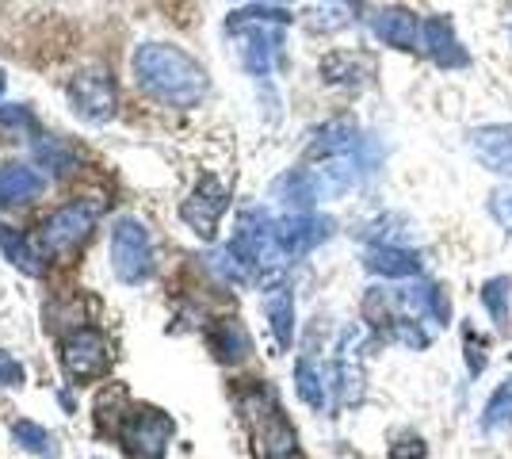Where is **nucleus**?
<instances>
[{
    "label": "nucleus",
    "instance_id": "obj_1",
    "mask_svg": "<svg viewBox=\"0 0 512 459\" xmlns=\"http://www.w3.org/2000/svg\"><path fill=\"white\" fill-rule=\"evenodd\" d=\"M130 69L138 77V85L150 96H157L169 108H195L207 92V73L203 66L188 58L180 46L146 43L138 46V54L130 58Z\"/></svg>",
    "mask_w": 512,
    "mask_h": 459
},
{
    "label": "nucleus",
    "instance_id": "obj_2",
    "mask_svg": "<svg viewBox=\"0 0 512 459\" xmlns=\"http://www.w3.org/2000/svg\"><path fill=\"white\" fill-rule=\"evenodd\" d=\"M111 268L123 284H146L153 272V245L138 219H119L111 230Z\"/></svg>",
    "mask_w": 512,
    "mask_h": 459
},
{
    "label": "nucleus",
    "instance_id": "obj_3",
    "mask_svg": "<svg viewBox=\"0 0 512 459\" xmlns=\"http://www.w3.org/2000/svg\"><path fill=\"white\" fill-rule=\"evenodd\" d=\"M96 215H100V203H65V207H58L43 222V234H39L43 253H69L73 245H81L92 234Z\"/></svg>",
    "mask_w": 512,
    "mask_h": 459
},
{
    "label": "nucleus",
    "instance_id": "obj_4",
    "mask_svg": "<svg viewBox=\"0 0 512 459\" xmlns=\"http://www.w3.org/2000/svg\"><path fill=\"white\" fill-rule=\"evenodd\" d=\"M69 104L88 123H107L115 115V85L107 69H85L69 81Z\"/></svg>",
    "mask_w": 512,
    "mask_h": 459
},
{
    "label": "nucleus",
    "instance_id": "obj_5",
    "mask_svg": "<svg viewBox=\"0 0 512 459\" xmlns=\"http://www.w3.org/2000/svg\"><path fill=\"white\" fill-rule=\"evenodd\" d=\"M226 207H230V192L214 176H207V180H199L192 199L180 207V219L188 222L199 238H214V230H218V222L226 215Z\"/></svg>",
    "mask_w": 512,
    "mask_h": 459
},
{
    "label": "nucleus",
    "instance_id": "obj_6",
    "mask_svg": "<svg viewBox=\"0 0 512 459\" xmlns=\"http://www.w3.org/2000/svg\"><path fill=\"white\" fill-rule=\"evenodd\" d=\"M467 142L470 153L482 161V169L512 180V123H482L467 134Z\"/></svg>",
    "mask_w": 512,
    "mask_h": 459
},
{
    "label": "nucleus",
    "instance_id": "obj_7",
    "mask_svg": "<svg viewBox=\"0 0 512 459\" xmlns=\"http://www.w3.org/2000/svg\"><path fill=\"white\" fill-rule=\"evenodd\" d=\"M169 433H172V421L165 414H157V410H142V414L130 410L127 425H123V437H127L130 456H138V459L165 456Z\"/></svg>",
    "mask_w": 512,
    "mask_h": 459
},
{
    "label": "nucleus",
    "instance_id": "obj_8",
    "mask_svg": "<svg viewBox=\"0 0 512 459\" xmlns=\"http://www.w3.org/2000/svg\"><path fill=\"white\" fill-rule=\"evenodd\" d=\"M329 234H333V219H321V215H310V211L306 215H287V219L276 222V245L283 253V261L310 253Z\"/></svg>",
    "mask_w": 512,
    "mask_h": 459
},
{
    "label": "nucleus",
    "instance_id": "obj_9",
    "mask_svg": "<svg viewBox=\"0 0 512 459\" xmlns=\"http://www.w3.org/2000/svg\"><path fill=\"white\" fill-rule=\"evenodd\" d=\"M371 31H375V39L386 46H394V50H421V35H425V20H417V12H409L402 4H394V8H383V12H375V20H371Z\"/></svg>",
    "mask_w": 512,
    "mask_h": 459
},
{
    "label": "nucleus",
    "instance_id": "obj_10",
    "mask_svg": "<svg viewBox=\"0 0 512 459\" xmlns=\"http://www.w3.org/2000/svg\"><path fill=\"white\" fill-rule=\"evenodd\" d=\"M421 50L436 62L440 69H467L470 54L463 39L455 35V23L448 16H428L425 20V35H421Z\"/></svg>",
    "mask_w": 512,
    "mask_h": 459
},
{
    "label": "nucleus",
    "instance_id": "obj_11",
    "mask_svg": "<svg viewBox=\"0 0 512 459\" xmlns=\"http://www.w3.org/2000/svg\"><path fill=\"white\" fill-rule=\"evenodd\" d=\"M62 364L73 379H96V375H104L107 341L96 333V329H77V333L65 341Z\"/></svg>",
    "mask_w": 512,
    "mask_h": 459
},
{
    "label": "nucleus",
    "instance_id": "obj_12",
    "mask_svg": "<svg viewBox=\"0 0 512 459\" xmlns=\"http://www.w3.org/2000/svg\"><path fill=\"white\" fill-rule=\"evenodd\" d=\"M363 268L386 280H413L421 276V253L402 249V245H371L363 253Z\"/></svg>",
    "mask_w": 512,
    "mask_h": 459
},
{
    "label": "nucleus",
    "instance_id": "obj_13",
    "mask_svg": "<svg viewBox=\"0 0 512 459\" xmlns=\"http://www.w3.org/2000/svg\"><path fill=\"white\" fill-rule=\"evenodd\" d=\"M264 318H268V326L276 333V345L279 349H287L291 345V337H295V295H291V287H268V295H264Z\"/></svg>",
    "mask_w": 512,
    "mask_h": 459
},
{
    "label": "nucleus",
    "instance_id": "obj_14",
    "mask_svg": "<svg viewBox=\"0 0 512 459\" xmlns=\"http://www.w3.org/2000/svg\"><path fill=\"white\" fill-rule=\"evenodd\" d=\"M207 341H211L214 356H218V360H226V364L245 360L249 349H253L249 333H245V326H241L237 318H222V322H214L211 333H207Z\"/></svg>",
    "mask_w": 512,
    "mask_h": 459
},
{
    "label": "nucleus",
    "instance_id": "obj_15",
    "mask_svg": "<svg viewBox=\"0 0 512 459\" xmlns=\"http://www.w3.org/2000/svg\"><path fill=\"white\" fill-rule=\"evenodd\" d=\"M482 306L490 310L497 333H509L512 326V280L509 276H490L482 284Z\"/></svg>",
    "mask_w": 512,
    "mask_h": 459
},
{
    "label": "nucleus",
    "instance_id": "obj_16",
    "mask_svg": "<svg viewBox=\"0 0 512 459\" xmlns=\"http://www.w3.org/2000/svg\"><path fill=\"white\" fill-rule=\"evenodd\" d=\"M43 192V176L27 165H12L0 169V203H23V199L39 196Z\"/></svg>",
    "mask_w": 512,
    "mask_h": 459
},
{
    "label": "nucleus",
    "instance_id": "obj_17",
    "mask_svg": "<svg viewBox=\"0 0 512 459\" xmlns=\"http://www.w3.org/2000/svg\"><path fill=\"white\" fill-rule=\"evenodd\" d=\"M287 23H291V12H287V8H279V4H253V8L230 12L226 31L237 35V31H245V27H287Z\"/></svg>",
    "mask_w": 512,
    "mask_h": 459
},
{
    "label": "nucleus",
    "instance_id": "obj_18",
    "mask_svg": "<svg viewBox=\"0 0 512 459\" xmlns=\"http://www.w3.org/2000/svg\"><path fill=\"white\" fill-rule=\"evenodd\" d=\"M295 391H299V398L310 410H325V402H329V394H325V372L314 364V356H302L299 364H295Z\"/></svg>",
    "mask_w": 512,
    "mask_h": 459
},
{
    "label": "nucleus",
    "instance_id": "obj_19",
    "mask_svg": "<svg viewBox=\"0 0 512 459\" xmlns=\"http://www.w3.org/2000/svg\"><path fill=\"white\" fill-rule=\"evenodd\" d=\"M512 425V375L497 383V391L482 406V433H501Z\"/></svg>",
    "mask_w": 512,
    "mask_h": 459
},
{
    "label": "nucleus",
    "instance_id": "obj_20",
    "mask_svg": "<svg viewBox=\"0 0 512 459\" xmlns=\"http://www.w3.org/2000/svg\"><path fill=\"white\" fill-rule=\"evenodd\" d=\"M360 69L371 73V62L360 58V54H329V58L321 62V77H325L329 85H356V81H360Z\"/></svg>",
    "mask_w": 512,
    "mask_h": 459
},
{
    "label": "nucleus",
    "instance_id": "obj_21",
    "mask_svg": "<svg viewBox=\"0 0 512 459\" xmlns=\"http://www.w3.org/2000/svg\"><path fill=\"white\" fill-rule=\"evenodd\" d=\"M0 249H4L12 261L20 264L23 272H31V276L39 272V249H35L31 241L23 238L20 230H8V226H0Z\"/></svg>",
    "mask_w": 512,
    "mask_h": 459
},
{
    "label": "nucleus",
    "instance_id": "obj_22",
    "mask_svg": "<svg viewBox=\"0 0 512 459\" xmlns=\"http://www.w3.org/2000/svg\"><path fill=\"white\" fill-rule=\"evenodd\" d=\"M463 356H467L470 379H478V375L490 368V341L474 326H463Z\"/></svg>",
    "mask_w": 512,
    "mask_h": 459
},
{
    "label": "nucleus",
    "instance_id": "obj_23",
    "mask_svg": "<svg viewBox=\"0 0 512 459\" xmlns=\"http://www.w3.org/2000/svg\"><path fill=\"white\" fill-rule=\"evenodd\" d=\"M12 433H16V440H20L27 452L54 459V440H50V433H46V429L31 425V421H16V425H12Z\"/></svg>",
    "mask_w": 512,
    "mask_h": 459
},
{
    "label": "nucleus",
    "instance_id": "obj_24",
    "mask_svg": "<svg viewBox=\"0 0 512 459\" xmlns=\"http://www.w3.org/2000/svg\"><path fill=\"white\" fill-rule=\"evenodd\" d=\"M486 207H490L493 222H497L505 234H512V188H493L490 199H486Z\"/></svg>",
    "mask_w": 512,
    "mask_h": 459
},
{
    "label": "nucleus",
    "instance_id": "obj_25",
    "mask_svg": "<svg viewBox=\"0 0 512 459\" xmlns=\"http://www.w3.org/2000/svg\"><path fill=\"white\" fill-rule=\"evenodd\" d=\"M390 459H428L425 440L417 437V433H406V437H398V440H394V448H390Z\"/></svg>",
    "mask_w": 512,
    "mask_h": 459
},
{
    "label": "nucleus",
    "instance_id": "obj_26",
    "mask_svg": "<svg viewBox=\"0 0 512 459\" xmlns=\"http://www.w3.org/2000/svg\"><path fill=\"white\" fill-rule=\"evenodd\" d=\"M20 383H23V368L8 352H0V387H20Z\"/></svg>",
    "mask_w": 512,
    "mask_h": 459
},
{
    "label": "nucleus",
    "instance_id": "obj_27",
    "mask_svg": "<svg viewBox=\"0 0 512 459\" xmlns=\"http://www.w3.org/2000/svg\"><path fill=\"white\" fill-rule=\"evenodd\" d=\"M0 92H4V69H0Z\"/></svg>",
    "mask_w": 512,
    "mask_h": 459
},
{
    "label": "nucleus",
    "instance_id": "obj_28",
    "mask_svg": "<svg viewBox=\"0 0 512 459\" xmlns=\"http://www.w3.org/2000/svg\"><path fill=\"white\" fill-rule=\"evenodd\" d=\"M260 4H283V0H260Z\"/></svg>",
    "mask_w": 512,
    "mask_h": 459
}]
</instances>
